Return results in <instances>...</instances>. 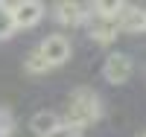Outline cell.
Listing matches in <instances>:
<instances>
[{
    "label": "cell",
    "mask_w": 146,
    "mask_h": 137,
    "mask_svg": "<svg viewBox=\"0 0 146 137\" xmlns=\"http://www.w3.org/2000/svg\"><path fill=\"white\" fill-rule=\"evenodd\" d=\"M100 117H102V99H100V93H96L94 88H76V91H70L67 108H64V120H62L64 126L82 131V128L94 126Z\"/></svg>",
    "instance_id": "1"
},
{
    "label": "cell",
    "mask_w": 146,
    "mask_h": 137,
    "mask_svg": "<svg viewBox=\"0 0 146 137\" xmlns=\"http://www.w3.org/2000/svg\"><path fill=\"white\" fill-rule=\"evenodd\" d=\"M85 26H88V38L96 41V44H111L117 35H120V21L117 15H111V12H100L94 6L91 18L85 21Z\"/></svg>",
    "instance_id": "2"
},
{
    "label": "cell",
    "mask_w": 146,
    "mask_h": 137,
    "mask_svg": "<svg viewBox=\"0 0 146 137\" xmlns=\"http://www.w3.org/2000/svg\"><path fill=\"white\" fill-rule=\"evenodd\" d=\"M135 76V58L129 53H111L102 61V79L108 85H126Z\"/></svg>",
    "instance_id": "3"
},
{
    "label": "cell",
    "mask_w": 146,
    "mask_h": 137,
    "mask_svg": "<svg viewBox=\"0 0 146 137\" xmlns=\"http://www.w3.org/2000/svg\"><path fill=\"white\" fill-rule=\"evenodd\" d=\"M91 12H94V6L73 3V0H62V3L53 6V21L62 23V26H82V23L91 18Z\"/></svg>",
    "instance_id": "4"
},
{
    "label": "cell",
    "mask_w": 146,
    "mask_h": 137,
    "mask_svg": "<svg viewBox=\"0 0 146 137\" xmlns=\"http://www.w3.org/2000/svg\"><path fill=\"white\" fill-rule=\"evenodd\" d=\"M38 50H41V56L47 58L50 67H62L70 58V53H73L70 38H64V35H47V38L38 44Z\"/></svg>",
    "instance_id": "5"
},
{
    "label": "cell",
    "mask_w": 146,
    "mask_h": 137,
    "mask_svg": "<svg viewBox=\"0 0 146 137\" xmlns=\"http://www.w3.org/2000/svg\"><path fill=\"white\" fill-rule=\"evenodd\" d=\"M12 18H15V29H32V26H38L41 18H44V3L41 0L12 3Z\"/></svg>",
    "instance_id": "6"
},
{
    "label": "cell",
    "mask_w": 146,
    "mask_h": 137,
    "mask_svg": "<svg viewBox=\"0 0 146 137\" xmlns=\"http://www.w3.org/2000/svg\"><path fill=\"white\" fill-rule=\"evenodd\" d=\"M117 21H120V32H131V35L146 32V9H140V6L120 3Z\"/></svg>",
    "instance_id": "7"
},
{
    "label": "cell",
    "mask_w": 146,
    "mask_h": 137,
    "mask_svg": "<svg viewBox=\"0 0 146 137\" xmlns=\"http://www.w3.org/2000/svg\"><path fill=\"white\" fill-rule=\"evenodd\" d=\"M58 126H62V117L53 114V111H38V114H32V120H29L32 137H50Z\"/></svg>",
    "instance_id": "8"
},
{
    "label": "cell",
    "mask_w": 146,
    "mask_h": 137,
    "mask_svg": "<svg viewBox=\"0 0 146 137\" xmlns=\"http://www.w3.org/2000/svg\"><path fill=\"white\" fill-rule=\"evenodd\" d=\"M23 70H27L29 76H41V73H47V70H53V67L47 64V58L41 56V50L35 47L32 53H29L27 58H23Z\"/></svg>",
    "instance_id": "9"
},
{
    "label": "cell",
    "mask_w": 146,
    "mask_h": 137,
    "mask_svg": "<svg viewBox=\"0 0 146 137\" xmlns=\"http://www.w3.org/2000/svg\"><path fill=\"white\" fill-rule=\"evenodd\" d=\"M15 32V18H12V3H0V41H6Z\"/></svg>",
    "instance_id": "10"
},
{
    "label": "cell",
    "mask_w": 146,
    "mask_h": 137,
    "mask_svg": "<svg viewBox=\"0 0 146 137\" xmlns=\"http://www.w3.org/2000/svg\"><path fill=\"white\" fill-rule=\"evenodd\" d=\"M12 134H15V114L0 105V137H12Z\"/></svg>",
    "instance_id": "11"
},
{
    "label": "cell",
    "mask_w": 146,
    "mask_h": 137,
    "mask_svg": "<svg viewBox=\"0 0 146 137\" xmlns=\"http://www.w3.org/2000/svg\"><path fill=\"white\" fill-rule=\"evenodd\" d=\"M50 137H82V131H76V128H70V126H64V122H62V126H58Z\"/></svg>",
    "instance_id": "12"
},
{
    "label": "cell",
    "mask_w": 146,
    "mask_h": 137,
    "mask_svg": "<svg viewBox=\"0 0 146 137\" xmlns=\"http://www.w3.org/2000/svg\"><path fill=\"white\" fill-rule=\"evenodd\" d=\"M137 137H146V131H140V134H137Z\"/></svg>",
    "instance_id": "13"
}]
</instances>
